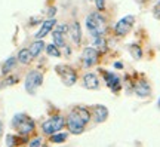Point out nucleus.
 Listing matches in <instances>:
<instances>
[{"instance_id":"nucleus-1","label":"nucleus","mask_w":160,"mask_h":147,"mask_svg":"<svg viewBox=\"0 0 160 147\" xmlns=\"http://www.w3.org/2000/svg\"><path fill=\"white\" fill-rule=\"evenodd\" d=\"M92 118L91 110L85 106H76L70 110L68 118H67V128H68L70 134H74V135H80L83 134L86 129V125L89 123V120Z\"/></svg>"},{"instance_id":"nucleus-2","label":"nucleus","mask_w":160,"mask_h":147,"mask_svg":"<svg viewBox=\"0 0 160 147\" xmlns=\"http://www.w3.org/2000/svg\"><path fill=\"white\" fill-rule=\"evenodd\" d=\"M86 29L92 37L104 36L107 31V19L101 15V12H92L86 17Z\"/></svg>"},{"instance_id":"nucleus-3","label":"nucleus","mask_w":160,"mask_h":147,"mask_svg":"<svg viewBox=\"0 0 160 147\" xmlns=\"http://www.w3.org/2000/svg\"><path fill=\"white\" fill-rule=\"evenodd\" d=\"M12 126L19 132V135H28L36 129L34 120L24 113H18L12 119Z\"/></svg>"},{"instance_id":"nucleus-4","label":"nucleus","mask_w":160,"mask_h":147,"mask_svg":"<svg viewBox=\"0 0 160 147\" xmlns=\"http://www.w3.org/2000/svg\"><path fill=\"white\" fill-rule=\"evenodd\" d=\"M55 73L61 77V80H62V83L65 86H73L77 82V71L70 66L59 64V66L55 67Z\"/></svg>"},{"instance_id":"nucleus-5","label":"nucleus","mask_w":160,"mask_h":147,"mask_svg":"<svg viewBox=\"0 0 160 147\" xmlns=\"http://www.w3.org/2000/svg\"><path fill=\"white\" fill-rule=\"evenodd\" d=\"M64 126H65V119L61 114H57V116H52L51 119H48L42 123V131L46 135H52L58 131H61Z\"/></svg>"},{"instance_id":"nucleus-6","label":"nucleus","mask_w":160,"mask_h":147,"mask_svg":"<svg viewBox=\"0 0 160 147\" xmlns=\"http://www.w3.org/2000/svg\"><path fill=\"white\" fill-rule=\"evenodd\" d=\"M43 83V74L40 73L39 70H31L25 76V91L28 94H33L39 86Z\"/></svg>"},{"instance_id":"nucleus-7","label":"nucleus","mask_w":160,"mask_h":147,"mask_svg":"<svg viewBox=\"0 0 160 147\" xmlns=\"http://www.w3.org/2000/svg\"><path fill=\"white\" fill-rule=\"evenodd\" d=\"M133 24H135V17L133 15H126L123 17L122 19H119L114 25V33L116 36H126V34L129 33L133 27Z\"/></svg>"},{"instance_id":"nucleus-8","label":"nucleus","mask_w":160,"mask_h":147,"mask_svg":"<svg viewBox=\"0 0 160 147\" xmlns=\"http://www.w3.org/2000/svg\"><path fill=\"white\" fill-rule=\"evenodd\" d=\"M99 61V51L97 48H85L82 52V64L85 68H91L97 66Z\"/></svg>"},{"instance_id":"nucleus-9","label":"nucleus","mask_w":160,"mask_h":147,"mask_svg":"<svg viewBox=\"0 0 160 147\" xmlns=\"http://www.w3.org/2000/svg\"><path fill=\"white\" fill-rule=\"evenodd\" d=\"M67 31H68L67 24H59V25H57V29L52 30V37H53V42H55L57 46H59V48L65 46V34H67Z\"/></svg>"},{"instance_id":"nucleus-10","label":"nucleus","mask_w":160,"mask_h":147,"mask_svg":"<svg viewBox=\"0 0 160 147\" xmlns=\"http://www.w3.org/2000/svg\"><path fill=\"white\" fill-rule=\"evenodd\" d=\"M101 73L104 74V79H105V83L113 92H119L120 88H122V82H120V77L116 76L114 73H110V71H104L101 70Z\"/></svg>"},{"instance_id":"nucleus-11","label":"nucleus","mask_w":160,"mask_h":147,"mask_svg":"<svg viewBox=\"0 0 160 147\" xmlns=\"http://www.w3.org/2000/svg\"><path fill=\"white\" fill-rule=\"evenodd\" d=\"M92 116L97 123H104L108 119V108L102 104H95L92 107Z\"/></svg>"},{"instance_id":"nucleus-12","label":"nucleus","mask_w":160,"mask_h":147,"mask_svg":"<svg viewBox=\"0 0 160 147\" xmlns=\"http://www.w3.org/2000/svg\"><path fill=\"white\" fill-rule=\"evenodd\" d=\"M55 25H57V19H55V18H49V19H45V23L42 24L40 30L34 34V37H36V39H43L45 36H48V34L51 33L52 30L55 29Z\"/></svg>"},{"instance_id":"nucleus-13","label":"nucleus","mask_w":160,"mask_h":147,"mask_svg":"<svg viewBox=\"0 0 160 147\" xmlns=\"http://www.w3.org/2000/svg\"><path fill=\"white\" fill-rule=\"evenodd\" d=\"M68 33H70V37L74 42V45H80L82 43V27H80L79 21H73V23L70 24Z\"/></svg>"},{"instance_id":"nucleus-14","label":"nucleus","mask_w":160,"mask_h":147,"mask_svg":"<svg viewBox=\"0 0 160 147\" xmlns=\"http://www.w3.org/2000/svg\"><path fill=\"white\" fill-rule=\"evenodd\" d=\"M83 86L89 91H97L99 88V79L95 73H86L83 76Z\"/></svg>"},{"instance_id":"nucleus-15","label":"nucleus","mask_w":160,"mask_h":147,"mask_svg":"<svg viewBox=\"0 0 160 147\" xmlns=\"http://www.w3.org/2000/svg\"><path fill=\"white\" fill-rule=\"evenodd\" d=\"M133 91H135V94H137L139 98H145V97H148L150 94H151V88H150L148 82L144 79L137 82V85L133 86Z\"/></svg>"},{"instance_id":"nucleus-16","label":"nucleus","mask_w":160,"mask_h":147,"mask_svg":"<svg viewBox=\"0 0 160 147\" xmlns=\"http://www.w3.org/2000/svg\"><path fill=\"white\" fill-rule=\"evenodd\" d=\"M43 49H45V40H42V39H36L34 42L31 43V46H30V52H31L33 58L39 57Z\"/></svg>"},{"instance_id":"nucleus-17","label":"nucleus","mask_w":160,"mask_h":147,"mask_svg":"<svg viewBox=\"0 0 160 147\" xmlns=\"http://www.w3.org/2000/svg\"><path fill=\"white\" fill-rule=\"evenodd\" d=\"M17 60L21 62V64H30L31 60H33V55H31V52H30V48H22L21 51L18 52Z\"/></svg>"},{"instance_id":"nucleus-18","label":"nucleus","mask_w":160,"mask_h":147,"mask_svg":"<svg viewBox=\"0 0 160 147\" xmlns=\"http://www.w3.org/2000/svg\"><path fill=\"white\" fill-rule=\"evenodd\" d=\"M17 58L15 57H11V58H8L5 62H3V66H2V74H8V73H11L12 70H13V67L17 66Z\"/></svg>"},{"instance_id":"nucleus-19","label":"nucleus","mask_w":160,"mask_h":147,"mask_svg":"<svg viewBox=\"0 0 160 147\" xmlns=\"http://www.w3.org/2000/svg\"><path fill=\"white\" fill-rule=\"evenodd\" d=\"M68 138V134L67 132H55V134H52L51 137H49V141L53 143V144H59V143H64L65 140Z\"/></svg>"},{"instance_id":"nucleus-20","label":"nucleus","mask_w":160,"mask_h":147,"mask_svg":"<svg viewBox=\"0 0 160 147\" xmlns=\"http://www.w3.org/2000/svg\"><path fill=\"white\" fill-rule=\"evenodd\" d=\"M46 52H48V55L49 57H61V49H59V46H57L55 43H51V45L46 46Z\"/></svg>"},{"instance_id":"nucleus-21","label":"nucleus","mask_w":160,"mask_h":147,"mask_svg":"<svg viewBox=\"0 0 160 147\" xmlns=\"http://www.w3.org/2000/svg\"><path fill=\"white\" fill-rule=\"evenodd\" d=\"M93 45H95V48H97L98 51H101V52H104L105 49H107V42H105V39H104V36L93 37Z\"/></svg>"},{"instance_id":"nucleus-22","label":"nucleus","mask_w":160,"mask_h":147,"mask_svg":"<svg viewBox=\"0 0 160 147\" xmlns=\"http://www.w3.org/2000/svg\"><path fill=\"white\" fill-rule=\"evenodd\" d=\"M129 51H131V54L133 55V58H135V60H141V58H142V49H141L137 43H132V45H129Z\"/></svg>"},{"instance_id":"nucleus-23","label":"nucleus","mask_w":160,"mask_h":147,"mask_svg":"<svg viewBox=\"0 0 160 147\" xmlns=\"http://www.w3.org/2000/svg\"><path fill=\"white\" fill-rule=\"evenodd\" d=\"M15 83H18V77L17 76H9L3 82V86H11V85H15Z\"/></svg>"},{"instance_id":"nucleus-24","label":"nucleus","mask_w":160,"mask_h":147,"mask_svg":"<svg viewBox=\"0 0 160 147\" xmlns=\"http://www.w3.org/2000/svg\"><path fill=\"white\" fill-rule=\"evenodd\" d=\"M105 2L107 0H95V6H97V9L99 12H102L105 9Z\"/></svg>"},{"instance_id":"nucleus-25","label":"nucleus","mask_w":160,"mask_h":147,"mask_svg":"<svg viewBox=\"0 0 160 147\" xmlns=\"http://www.w3.org/2000/svg\"><path fill=\"white\" fill-rule=\"evenodd\" d=\"M43 143H42V137H36L34 140H31V141H28V146L34 147V146H42Z\"/></svg>"},{"instance_id":"nucleus-26","label":"nucleus","mask_w":160,"mask_h":147,"mask_svg":"<svg viewBox=\"0 0 160 147\" xmlns=\"http://www.w3.org/2000/svg\"><path fill=\"white\" fill-rule=\"evenodd\" d=\"M17 137L13 135H6V146H13V144H17V140H15Z\"/></svg>"},{"instance_id":"nucleus-27","label":"nucleus","mask_w":160,"mask_h":147,"mask_svg":"<svg viewBox=\"0 0 160 147\" xmlns=\"http://www.w3.org/2000/svg\"><path fill=\"white\" fill-rule=\"evenodd\" d=\"M153 13H154L156 18H159V19H160V0H159V3L154 6V11H153Z\"/></svg>"},{"instance_id":"nucleus-28","label":"nucleus","mask_w":160,"mask_h":147,"mask_svg":"<svg viewBox=\"0 0 160 147\" xmlns=\"http://www.w3.org/2000/svg\"><path fill=\"white\" fill-rule=\"evenodd\" d=\"M114 67L119 68V70H122V68H123V64H122V62H114Z\"/></svg>"},{"instance_id":"nucleus-29","label":"nucleus","mask_w":160,"mask_h":147,"mask_svg":"<svg viewBox=\"0 0 160 147\" xmlns=\"http://www.w3.org/2000/svg\"><path fill=\"white\" fill-rule=\"evenodd\" d=\"M55 12H57V8H52L51 11H49V15H51V18H52V15H53Z\"/></svg>"},{"instance_id":"nucleus-30","label":"nucleus","mask_w":160,"mask_h":147,"mask_svg":"<svg viewBox=\"0 0 160 147\" xmlns=\"http://www.w3.org/2000/svg\"><path fill=\"white\" fill-rule=\"evenodd\" d=\"M157 107H159V110H160V98H159V101H157Z\"/></svg>"},{"instance_id":"nucleus-31","label":"nucleus","mask_w":160,"mask_h":147,"mask_svg":"<svg viewBox=\"0 0 160 147\" xmlns=\"http://www.w3.org/2000/svg\"><path fill=\"white\" fill-rule=\"evenodd\" d=\"M2 125H3V123H2V122H0V134H2Z\"/></svg>"},{"instance_id":"nucleus-32","label":"nucleus","mask_w":160,"mask_h":147,"mask_svg":"<svg viewBox=\"0 0 160 147\" xmlns=\"http://www.w3.org/2000/svg\"><path fill=\"white\" fill-rule=\"evenodd\" d=\"M138 2H142V0H138Z\"/></svg>"}]
</instances>
